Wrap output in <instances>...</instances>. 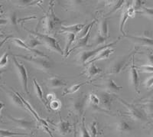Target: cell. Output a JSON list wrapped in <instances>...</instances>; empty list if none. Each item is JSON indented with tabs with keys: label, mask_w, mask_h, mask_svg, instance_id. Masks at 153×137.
I'll use <instances>...</instances> for the list:
<instances>
[{
	"label": "cell",
	"mask_w": 153,
	"mask_h": 137,
	"mask_svg": "<svg viewBox=\"0 0 153 137\" xmlns=\"http://www.w3.org/2000/svg\"><path fill=\"white\" fill-rule=\"evenodd\" d=\"M42 22L44 31H45L46 35L52 33L53 31L62 24V22L56 16L54 10V2H50L49 9L46 15L41 19Z\"/></svg>",
	"instance_id": "1"
},
{
	"label": "cell",
	"mask_w": 153,
	"mask_h": 137,
	"mask_svg": "<svg viewBox=\"0 0 153 137\" xmlns=\"http://www.w3.org/2000/svg\"><path fill=\"white\" fill-rule=\"evenodd\" d=\"M25 30H26L29 33L32 34V35H35V36L38 37L39 38V40L42 42V44L45 45V46L48 49L53 51L57 52V53H58V54H60L62 56L65 55V52L62 50V48H61V46L58 44L57 41L56 40L54 37L51 36L49 35H46V34L39 33L38 31H30V30L26 29V28H25Z\"/></svg>",
	"instance_id": "2"
},
{
	"label": "cell",
	"mask_w": 153,
	"mask_h": 137,
	"mask_svg": "<svg viewBox=\"0 0 153 137\" xmlns=\"http://www.w3.org/2000/svg\"><path fill=\"white\" fill-rule=\"evenodd\" d=\"M17 57H21L22 59L28 61L31 65H33L37 69L41 70L46 73H48L51 68V64L46 57L28 55H17Z\"/></svg>",
	"instance_id": "3"
},
{
	"label": "cell",
	"mask_w": 153,
	"mask_h": 137,
	"mask_svg": "<svg viewBox=\"0 0 153 137\" xmlns=\"http://www.w3.org/2000/svg\"><path fill=\"white\" fill-rule=\"evenodd\" d=\"M121 39V37H119L117 40L113 42L112 43L108 44V45H100V46H98L97 48H96L92 49V50L90 51H82L81 53L79 55V62L81 63L82 64H87V62L90 61V59L92 58V57H96L98 54H100L102 51H103L104 49L107 48H110L111 46H113V45H116Z\"/></svg>",
	"instance_id": "4"
},
{
	"label": "cell",
	"mask_w": 153,
	"mask_h": 137,
	"mask_svg": "<svg viewBox=\"0 0 153 137\" xmlns=\"http://www.w3.org/2000/svg\"><path fill=\"white\" fill-rule=\"evenodd\" d=\"M12 59L15 65V68H16L18 76H19V80L21 82L23 90L26 94H29V91H28V75L26 68L25 67L24 64L19 62V61L16 58V56L12 55Z\"/></svg>",
	"instance_id": "5"
},
{
	"label": "cell",
	"mask_w": 153,
	"mask_h": 137,
	"mask_svg": "<svg viewBox=\"0 0 153 137\" xmlns=\"http://www.w3.org/2000/svg\"><path fill=\"white\" fill-rule=\"evenodd\" d=\"M117 97V99H118L119 101L122 103L124 106L127 108V109H128L127 114L129 115L132 120L139 122H145L147 120V116H146L144 110H142L141 109H139V108L136 107V106H134L133 104L127 103L126 101L123 100L122 98H120V97Z\"/></svg>",
	"instance_id": "6"
},
{
	"label": "cell",
	"mask_w": 153,
	"mask_h": 137,
	"mask_svg": "<svg viewBox=\"0 0 153 137\" xmlns=\"http://www.w3.org/2000/svg\"><path fill=\"white\" fill-rule=\"evenodd\" d=\"M87 101H88L87 95L78 97L74 99L71 103V106H70L71 112H72L76 116H82L84 113V108L87 105Z\"/></svg>",
	"instance_id": "7"
},
{
	"label": "cell",
	"mask_w": 153,
	"mask_h": 137,
	"mask_svg": "<svg viewBox=\"0 0 153 137\" xmlns=\"http://www.w3.org/2000/svg\"><path fill=\"white\" fill-rule=\"evenodd\" d=\"M135 53H136V51H132L130 54H126V55L120 57L117 61H115L113 63V64H111V66L110 67L109 70H108V74H120L121 72V71L124 68L125 65H126L129 58H132V57L135 54Z\"/></svg>",
	"instance_id": "8"
},
{
	"label": "cell",
	"mask_w": 153,
	"mask_h": 137,
	"mask_svg": "<svg viewBox=\"0 0 153 137\" xmlns=\"http://www.w3.org/2000/svg\"><path fill=\"white\" fill-rule=\"evenodd\" d=\"M9 120L14 123L17 128L25 131H32L36 127V123L35 120H27V119H16L11 116H8Z\"/></svg>",
	"instance_id": "9"
},
{
	"label": "cell",
	"mask_w": 153,
	"mask_h": 137,
	"mask_svg": "<svg viewBox=\"0 0 153 137\" xmlns=\"http://www.w3.org/2000/svg\"><path fill=\"white\" fill-rule=\"evenodd\" d=\"M125 37L129 38L131 41H132V42L136 44H139V45L153 47L152 35L149 31L144 32L143 36H132V35H126Z\"/></svg>",
	"instance_id": "10"
},
{
	"label": "cell",
	"mask_w": 153,
	"mask_h": 137,
	"mask_svg": "<svg viewBox=\"0 0 153 137\" xmlns=\"http://www.w3.org/2000/svg\"><path fill=\"white\" fill-rule=\"evenodd\" d=\"M12 42H13V43H14L16 46H18V47L22 48H24L25 49V50L31 52V53L34 54V56H38V57H46V58H49L48 56L46 55L45 53H43V52L41 51L37 50V49H32L31 48L28 47L25 42H23L21 39H19V38H12Z\"/></svg>",
	"instance_id": "11"
},
{
	"label": "cell",
	"mask_w": 153,
	"mask_h": 137,
	"mask_svg": "<svg viewBox=\"0 0 153 137\" xmlns=\"http://www.w3.org/2000/svg\"><path fill=\"white\" fill-rule=\"evenodd\" d=\"M129 76H130V82L134 90H136V93L139 94V74H138L137 68L135 66V63H134V55L132 57V64H131L130 67V74H129Z\"/></svg>",
	"instance_id": "12"
},
{
	"label": "cell",
	"mask_w": 153,
	"mask_h": 137,
	"mask_svg": "<svg viewBox=\"0 0 153 137\" xmlns=\"http://www.w3.org/2000/svg\"><path fill=\"white\" fill-rule=\"evenodd\" d=\"M56 133L61 136H65L72 132V126L68 121L61 120L55 125Z\"/></svg>",
	"instance_id": "13"
},
{
	"label": "cell",
	"mask_w": 153,
	"mask_h": 137,
	"mask_svg": "<svg viewBox=\"0 0 153 137\" xmlns=\"http://www.w3.org/2000/svg\"><path fill=\"white\" fill-rule=\"evenodd\" d=\"M3 88V87H2ZM5 90V88H3ZM5 93L7 94V95L9 96V100H10L11 103H12L15 106L19 108H22V109H26L24 103L22 101V99L20 98L19 95L17 94V93L16 91H13V90H5Z\"/></svg>",
	"instance_id": "14"
},
{
	"label": "cell",
	"mask_w": 153,
	"mask_h": 137,
	"mask_svg": "<svg viewBox=\"0 0 153 137\" xmlns=\"http://www.w3.org/2000/svg\"><path fill=\"white\" fill-rule=\"evenodd\" d=\"M98 97H99L100 101V103L102 104L103 108H105L106 111V110H110L113 101V98L111 94L110 93L103 91V92L100 93Z\"/></svg>",
	"instance_id": "15"
},
{
	"label": "cell",
	"mask_w": 153,
	"mask_h": 137,
	"mask_svg": "<svg viewBox=\"0 0 153 137\" xmlns=\"http://www.w3.org/2000/svg\"><path fill=\"white\" fill-rule=\"evenodd\" d=\"M87 25L85 24H76L71 25H61V31L60 32H65V33H72V34H78L80 31L84 29V28Z\"/></svg>",
	"instance_id": "16"
},
{
	"label": "cell",
	"mask_w": 153,
	"mask_h": 137,
	"mask_svg": "<svg viewBox=\"0 0 153 137\" xmlns=\"http://www.w3.org/2000/svg\"><path fill=\"white\" fill-rule=\"evenodd\" d=\"M92 28H92H91V29L89 30V31L87 32V34L85 35V36L83 37V38H79V40L78 42H77V43H76V45H75L74 47H73L72 48L70 49L69 52H68V55H69L72 51L76 50V49L80 48H84L88 45V42L89 40H90V38H91V31H92Z\"/></svg>",
	"instance_id": "17"
},
{
	"label": "cell",
	"mask_w": 153,
	"mask_h": 137,
	"mask_svg": "<svg viewBox=\"0 0 153 137\" xmlns=\"http://www.w3.org/2000/svg\"><path fill=\"white\" fill-rule=\"evenodd\" d=\"M47 85L49 88H59V87L66 86L67 83L62 78H60L58 77H53L48 80Z\"/></svg>",
	"instance_id": "18"
},
{
	"label": "cell",
	"mask_w": 153,
	"mask_h": 137,
	"mask_svg": "<svg viewBox=\"0 0 153 137\" xmlns=\"http://www.w3.org/2000/svg\"><path fill=\"white\" fill-rule=\"evenodd\" d=\"M113 51H114V49H112L110 48H107L104 49L103 51H102L100 53V54H98L96 56V57H94L93 59H91V61H89V62L87 63V64H92V63H94L96 62V61H100V60H103V59H107V58H109V57H110V55L111 54H113Z\"/></svg>",
	"instance_id": "19"
},
{
	"label": "cell",
	"mask_w": 153,
	"mask_h": 137,
	"mask_svg": "<svg viewBox=\"0 0 153 137\" xmlns=\"http://www.w3.org/2000/svg\"><path fill=\"white\" fill-rule=\"evenodd\" d=\"M116 130L120 133H130L132 131L133 128L129 124V122L126 121V120H120L116 125Z\"/></svg>",
	"instance_id": "20"
},
{
	"label": "cell",
	"mask_w": 153,
	"mask_h": 137,
	"mask_svg": "<svg viewBox=\"0 0 153 137\" xmlns=\"http://www.w3.org/2000/svg\"><path fill=\"white\" fill-rule=\"evenodd\" d=\"M103 87L107 90L108 93H117L123 90V87L118 86L113 79H108L104 83Z\"/></svg>",
	"instance_id": "21"
},
{
	"label": "cell",
	"mask_w": 153,
	"mask_h": 137,
	"mask_svg": "<svg viewBox=\"0 0 153 137\" xmlns=\"http://www.w3.org/2000/svg\"><path fill=\"white\" fill-rule=\"evenodd\" d=\"M102 71H103V70L98 68L94 63H92V64L88 65L87 71H85V74L88 77H93L96 76V75L100 74Z\"/></svg>",
	"instance_id": "22"
},
{
	"label": "cell",
	"mask_w": 153,
	"mask_h": 137,
	"mask_svg": "<svg viewBox=\"0 0 153 137\" xmlns=\"http://www.w3.org/2000/svg\"><path fill=\"white\" fill-rule=\"evenodd\" d=\"M43 1H33V0H19V1H13L15 5L22 8L28 7V6H34V5H39L41 2Z\"/></svg>",
	"instance_id": "23"
},
{
	"label": "cell",
	"mask_w": 153,
	"mask_h": 137,
	"mask_svg": "<svg viewBox=\"0 0 153 137\" xmlns=\"http://www.w3.org/2000/svg\"><path fill=\"white\" fill-rule=\"evenodd\" d=\"M33 83H34V86H35V91H36L37 97H38V99H39L41 101H42V103L44 104V106H45V107L47 108V109H48L47 102H46V100L45 99V98H44L43 90H42V87H41V86L39 85V83H38V81H37V80H36V79H34V80H33Z\"/></svg>",
	"instance_id": "24"
},
{
	"label": "cell",
	"mask_w": 153,
	"mask_h": 137,
	"mask_svg": "<svg viewBox=\"0 0 153 137\" xmlns=\"http://www.w3.org/2000/svg\"><path fill=\"white\" fill-rule=\"evenodd\" d=\"M130 18L129 15V12H128V10H127V6H126L124 8V10L122 12V16H121V20H120V32L123 34V35L125 36L126 33L124 31V26H125L126 22L128 19Z\"/></svg>",
	"instance_id": "25"
},
{
	"label": "cell",
	"mask_w": 153,
	"mask_h": 137,
	"mask_svg": "<svg viewBox=\"0 0 153 137\" xmlns=\"http://www.w3.org/2000/svg\"><path fill=\"white\" fill-rule=\"evenodd\" d=\"M109 33V25L106 19H103L100 21L99 24V34L104 38H108Z\"/></svg>",
	"instance_id": "26"
},
{
	"label": "cell",
	"mask_w": 153,
	"mask_h": 137,
	"mask_svg": "<svg viewBox=\"0 0 153 137\" xmlns=\"http://www.w3.org/2000/svg\"><path fill=\"white\" fill-rule=\"evenodd\" d=\"M66 45H65V49L64 52H65V56L67 57L68 56V52H69L70 48L71 47L72 44L74 42L75 38H76V35L72 33H66Z\"/></svg>",
	"instance_id": "27"
},
{
	"label": "cell",
	"mask_w": 153,
	"mask_h": 137,
	"mask_svg": "<svg viewBox=\"0 0 153 137\" xmlns=\"http://www.w3.org/2000/svg\"><path fill=\"white\" fill-rule=\"evenodd\" d=\"M87 83H88V81H85V82H83V83H76V84H74V85L71 86V87H70L69 88L65 89V91L63 92L62 96L63 97H65V96L68 95V94H74V93H76V91H78L79 89H80L82 86L85 85Z\"/></svg>",
	"instance_id": "28"
},
{
	"label": "cell",
	"mask_w": 153,
	"mask_h": 137,
	"mask_svg": "<svg viewBox=\"0 0 153 137\" xmlns=\"http://www.w3.org/2000/svg\"><path fill=\"white\" fill-rule=\"evenodd\" d=\"M25 43H26V45H28V47L31 48L32 49H35V48L36 47V46H38V45H43L42 42L39 40V38H38V37L35 36V35H31L30 38H28V41H27Z\"/></svg>",
	"instance_id": "29"
},
{
	"label": "cell",
	"mask_w": 153,
	"mask_h": 137,
	"mask_svg": "<svg viewBox=\"0 0 153 137\" xmlns=\"http://www.w3.org/2000/svg\"><path fill=\"white\" fill-rule=\"evenodd\" d=\"M28 134L26 133H16L12 132L9 130H2L0 129V137H11L13 136H28Z\"/></svg>",
	"instance_id": "30"
},
{
	"label": "cell",
	"mask_w": 153,
	"mask_h": 137,
	"mask_svg": "<svg viewBox=\"0 0 153 137\" xmlns=\"http://www.w3.org/2000/svg\"><path fill=\"white\" fill-rule=\"evenodd\" d=\"M110 3H109V9H110V12L109 14H111L113 12H116L117 9H120L123 5V4L125 2V1H110Z\"/></svg>",
	"instance_id": "31"
},
{
	"label": "cell",
	"mask_w": 153,
	"mask_h": 137,
	"mask_svg": "<svg viewBox=\"0 0 153 137\" xmlns=\"http://www.w3.org/2000/svg\"><path fill=\"white\" fill-rule=\"evenodd\" d=\"M144 106V112L146 116L149 117H153V100L149 101L143 105Z\"/></svg>",
	"instance_id": "32"
},
{
	"label": "cell",
	"mask_w": 153,
	"mask_h": 137,
	"mask_svg": "<svg viewBox=\"0 0 153 137\" xmlns=\"http://www.w3.org/2000/svg\"><path fill=\"white\" fill-rule=\"evenodd\" d=\"M80 137H91L88 130L86 127L84 116H83V118H82V123L80 127Z\"/></svg>",
	"instance_id": "33"
},
{
	"label": "cell",
	"mask_w": 153,
	"mask_h": 137,
	"mask_svg": "<svg viewBox=\"0 0 153 137\" xmlns=\"http://www.w3.org/2000/svg\"><path fill=\"white\" fill-rule=\"evenodd\" d=\"M88 101L92 104V106H95V107H97L100 104V101L99 97L94 94H91L89 95Z\"/></svg>",
	"instance_id": "34"
},
{
	"label": "cell",
	"mask_w": 153,
	"mask_h": 137,
	"mask_svg": "<svg viewBox=\"0 0 153 137\" xmlns=\"http://www.w3.org/2000/svg\"><path fill=\"white\" fill-rule=\"evenodd\" d=\"M140 14L144 15L146 17L149 18V19H153V9L152 8H147V7H143L142 8V11L139 12Z\"/></svg>",
	"instance_id": "35"
},
{
	"label": "cell",
	"mask_w": 153,
	"mask_h": 137,
	"mask_svg": "<svg viewBox=\"0 0 153 137\" xmlns=\"http://www.w3.org/2000/svg\"><path fill=\"white\" fill-rule=\"evenodd\" d=\"M90 134L91 137H96L98 134V129H97V121H94L91 123L90 127Z\"/></svg>",
	"instance_id": "36"
},
{
	"label": "cell",
	"mask_w": 153,
	"mask_h": 137,
	"mask_svg": "<svg viewBox=\"0 0 153 137\" xmlns=\"http://www.w3.org/2000/svg\"><path fill=\"white\" fill-rule=\"evenodd\" d=\"M61 103L59 100L55 99L53 101H51V102H50V103H49V107H50V109H51L52 110H54V111L58 110L61 108Z\"/></svg>",
	"instance_id": "37"
},
{
	"label": "cell",
	"mask_w": 153,
	"mask_h": 137,
	"mask_svg": "<svg viewBox=\"0 0 153 137\" xmlns=\"http://www.w3.org/2000/svg\"><path fill=\"white\" fill-rule=\"evenodd\" d=\"M8 57H9V53L5 52L0 57V69L5 67L8 64Z\"/></svg>",
	"instance_id": "38"
},
{
	"label": "cell",
	"mask_w": 153,
	"mask_h": 137,
	"mask_svg": "<svg viewBox=\"0 0 153 137\" xmlns=\"http://www.w3.org/2000/svg\"><path fill=\"white\" fill-rule=\"evenodd\" d=\"M8 22L10 23L12 25L16 26L18 24V19L16 16V12H11L9 16V19H8Z\"/></svg>",
	"instance_id": "39"
},
{
	"label": "cell",
	"mask_w": 153,
	"mask_h": 137,
	"mask_svg": "<svg viewBox=\"0 0 153 137\" xmlns=\"http://www.w3.org/2000/svg\"><path fill=\"white\" fill-rule=\"evenodd\" d=\"M139 70L143 72H146V73H153V67L149 65V64H145V65H142V66L139 67Z\"/></svg>",
	"instance_id": "40"
},
{
	"label": "cell",
	"mask_w": 153,
	"mask_h": 137,
	"mask_svg": "<svg viewBox=\"0 0 153 137\" xmlns=\"http://www.w3.org/2000/svg\"><path fill=\"white\" fill-rule=\"evenodd\" d=\"M106 39H107V38H104V37H103L102 35H100L99 33H98L97 35V38H96L95 39L96 45H103V44H104L105 42H106Z\"/></svg>",
	"instance_id": "41"
},
{
	"label": "cell",
	"mask_w": 153,
	"mask_h": 137,
	"mask_svg": "<svg viewBox=\"0 0 153 137\" xmlns=\"http://www.w3.org/2000/svg\"><path fill=\"white\" fill-rule=\"evenodd\" d=\"M133 3H132V6L136 11L139 10V9H142L143 8V2L140 0H136V1H133Z\"/></svg>",
	"instance_id": "42"
},
{
	"label": "cell",
	"mask_w": 153,
	"mask_h": 137,
	"mask_svg": "<svg viewBox=\"0 0 153 137\" xmlns=\"http://www.w3.org/2000/svg\"><path fill=\"white\" fill-rule=\"evenodd\" d=\"M55 99H56V96H55V94H54V93H51V92L48 93V94L45 97L46 102L50 103Z\"/></svg>",
	"instance_id": "43"
},
{
	"label": "cell",
	"mask_w": 153,
	"mask_h": 137,
	"mask_svg": "<svg viewBox=\"0 0 153 137\" xmlns=\"http://www.w3.org/2000/svg\"><path fill=\"white\" fill-rule=\"evenodd\" d=\"M152 85H153V76H152L151 77H149L148 80H146V86L147 88H150Z\"/></svg>",
	"instance_id": "44"
},
{
	"label": "cell",
	"mask_w": 153,
	"mask_h": 137,
	"mask_svg": "<svg viewBox=\"0 0 153 137\" xmlns=\"http://www.w3.org/2000/svg\"><path fill=\"white\" fill-rule=\"evenodd\" d=\"M147 56H148V59L149 61V65L153 67V54L152 53H149Z\"/></svg>",
	"instance_id": "45"
},
{
	"label": "cell",
	"mask_w": 153,
	"mask_h": 137,
	"mask_svg": "<svg viewBox=\"0 0 153 137\" xmlns=\"http://www.w3.org/2000/svg\"><path fill=\"white\" fill-rule=\"evenodd\" d=\"M4 107H5V103L0 101V122H1V120H2V110Z\"/></svg>",
	"instance_id": "46"
},
{
	"label": "cell",
	"mask_w": 153,
	"mask_h": 137,
	"mask_svg": "<svg viewBox=\"0 0 153 137\" xmlns=\"http://www.w3.org/2000/svg\"><path fill=\"white\" fill-rule=\"evenodd\" d=\"M8 23L7 19H0V25H6Z\"/></svg>",
	"instance_id": "47"
},
{
	"label": "cell",
	"mask_w": 153,
	"mask_h": 137,
	"mask_svg": "<svg viewBox=\"0 0 153 137\" xmlns=\"http://www.w3.org/2000/svg\"><path fill=\"white\" fill-rule=\"evenodd\" d=\"M3 12H4L3 6L0 4V19H1V17H2V16L3 15Z\"/></svg>",
	"instance_id": "48"
},
{
	"label": "cell",
	"mask_w": 153,
	"mask_h": 137,
	"mask_svg": "<svg viewBox=\"0 0 153 137\" xmlns=\"http://www.w3.org/2000/svg\"><path fill=\"white\" fill-rule=\"evenodd\" d=\"M5 70H2V69H0V80H1V79H2V74L3 73H5Z\"/></svg>",
	"instance_id": "49"
},
{
	"label": "cell",
	"mask_w": 153,
	"mask_h": 137,
	"mask_svg": "<svg viewBox=\"0 0 153 137\" xmlns=\"http://www.w3.org/2000/svg\"><path fill=\"white\" fill-rule=\"evenodd\" d=\"M76 124H74V137H77V135H76Z\"/></svg>",
	"instance_id": "50"
},
{
	"label": "cell",
	"mask_w": 153,
	"mask_h": 137,
	"mask_svg": "<svg viewBox=\"0 0 153 137\" xmlns=\"http://www.w3.org/2000/svg\"><path fill=\"white\" fill-rule=\"evenodd\" d=\"M2 37H4V35H2V34H1V35H0V38H2Z\"/></svg>",
	"instance_id": "51"
},
{
	"label": "cell",
	"mask_w": 153,
	"mask_h": 137,
	"mask_svg": "<svg viewBox=\"0 0 153 137\" xmlns=\"http://www.w3.org/2000/svg\"><path fill=\"white\" fill-rule=\"evenodd\" d=\"M2 45H0V48H2Z\"/></svg>",
	"instance_id": "52"
}]
</instances>
